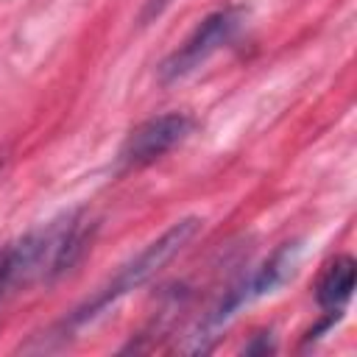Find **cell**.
Masks as SVG:
<instances>
[{
    "label": "cell",
    "mask_w": 357,
    "mask_h": 357,
    "mask_svg": "<svg viewBox=\"0 0 357 357\" xmlns=\"http://www.w3.org/2000/svg\"><path fill=\"white\" fill-rule=\"evenodd\" d=\"M198 229H201V218H181V220H176L170 229H165L153 243H148L131 262H126L120 271H117V276L106 284V287H100L98 290V296L92 298V301H86L84 307H78L73 315H70V326H81V324H86V321H92V318H98L106 307H112L117 298H123L126 293H131V290H137V287H142L145 282H151L195 234H198Z\"/></svg>",
    "instance_id": "6da1fadb"
},
{
    "label": "cell",
    "mask_w": 357,
    "mask_h": 357,
    "mask_svg": "<svg viewBox=\"0 0 357 357\" xmlns=\"http://www.w3.org/2000/svg\"><path fill=\"white\" fill-rule=\"evenodd\" d=\"M240 22H243V14L237 8H218L206 14L195 25V31L159 64V81L173 84L195 73L209 56H215L220 47H226L234 39V33L240 31Z\"/></svg>",
    "instance_id": "7a4b0ae2"
},
{
    "label": "cell",
    "mask_w": 357,
    "mask_h": 357,
    "mask_svg": "<svg viewBox=\"0 0 357 357\" xmlns=\"http://www.w3.org/2000/svg\"><path fill=\"white\" fill-rule=\"evenodd\" d=\"M192 128H195V120L184 112H165V114L148 117L145 123H139L137 128L128 131V137L120 145L117 162L126 170L145 167V165L162 159L176 145H181Z\"/></svg>",
    "instance_id": "3957f363"
},
{
    "label": "cell",
    "mask_w": 357,
    "mask_h": 357,
    "mask_svg": "<svg viewBox=\"0 0 357 357\" xmlns=\"http://www.w3.org/2000/svg\"><path fill=\"white\" fill-rule=\"evenodd\" d=\"M354 273H357V265H354V259L349 254L335 257L324 268V273H321V279L315 284V301H318V307L324 312L343 315V307L349 304L351 290H354Z\"/></svg>",
    "instance_id": "277c9868"
},
{
    "label": "cell",
    "mask_w": 357,
    "mask_h": 357,
    "mask_svg": "<svg viewBox=\"0 0 357 357\" xmlns=\"http://www.w3.org/2000/svg\"><path fill=\"white\" fill-rule=\"evenodd\" d=\"M296 259H298V243H282L248 279H240L243 290H245V301L259 298V296L271 293L273 287H279L293 273Z\"/></svg>",
    "instance_id": "5b68a950"
},
{
    "label": "cell",
    "mask_w": 357,
    "mask_h": 357,
    "mask_svg": "<svg viewBox=\"0 0 357 357\" xmlns=\"http://www.w3.org/2000/svg\"><path fill=\"white\" fill-rule=\"evenodd\" d=\"M167 6H170V0H145V6L139 11V25H148L151 20H156Z\"/></svg>",
    "instance_id": "8992f818"
},
{
    "label": "cell",
    "mask_w": 357,
    "mask_h": 357,
    "mask_svg": "<svg viewBox=\"0 0 357 357\" xmlns=\"http://www.w3.org/2000/svg\"><path fill=\"white\" fill-rule=\"evenodd\" d=\"M245 351H248V354H254V351H273V343H271V340H265V335H262L257 343L245 346Z\"/></svg>",
    "instance_id": "52a82bcc"
},
{
    "label": "cell",
    "mask_w": 357,
    "mask_h": 357,
    "mask_svg": "<svg viewBox=\"0 0 357 357\" xmlns=\"http://www.w3.org/2000/svg\"><path fill=\"white\" fill-rule=\"evenodd\" d=\"M0 167H3V156H0Z\"/></svg>",
    "instance_id": "ba28073f"
}]
</instances>
